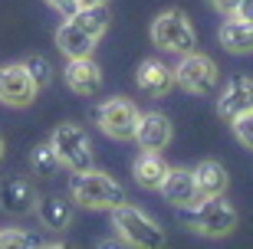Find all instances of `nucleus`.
Segmentation results:
<instances>
[{
  "mask_svg": "<svg viewBox=\"0 0 253 249\" xmlns=\"http://www.w3.org/2000/svg\"><path fill=\"white\" fill-rule=\"evenodd\" d=\"M37 216L46 230L63 233L73 223V203H66L63 197H43V200H37Z\"/></svg>",
  "mask_w": 253,
  "mask_h": 249,
  "instance_id": "nucleus-19",
  "label": "nucleus"
},
{
  "mask_svg": "<svg viewBox=\"0 0 253 249\" xmlns=\"http://www.w3.org/2000/svg\"><path fill=\"white\" fill-rule=\"evenodd\" d=\"M217 79H220V72H217V66L211 56L204 53H181V63L174 66V82L184 89V92L191 95H211L217 89Z\"/></svg>",
  "mask_w": 253,
  "mask_h": 249,
  "instance_id": "nucleus-5",
  "label": "nucleus"
},
{
  "mask_svg": "<svg viewBox=\"0 0 253 249\" xmlns=\"http://www.w3.org/2000/svg\"><path fill=\"white\" fill-rule=\"evenodd\" d=\"M135 180H138V187H145V190H158L161 180H165V174H168V164H165V157H161V151H141L138 157H135Z\"/></svg>",
  "mask_w": 253,
  "mask_h": 249,
  "instance_id": "nucleus-17",
  "label": "nucleus"
},
{
  "mask_svg": "<svg viewBox=\"0 0 253 249\" xmlns=\"http://www.w3.org/2000/svg\"><path fill=\"white\" fill-rule=\"evenodd\" d=\"M92 118L99 121V128H102L109 138H115V141L135 138V128H138V108H135L128 99L102 102L99 108H92Z\"/></svg>",
  "mask_w": 253,
  "mask_h": 249,
  "instance_id": "nucleus-7",
  "label": "nucleus"
},
{
  "mask_svg": "<svg viewBox=\"0 0 253 249\" xmlns=\"http://www.w3.org/2000/svg\"><path fill=\"white\" fill-rule=\"evenodd\" d=\"M37 82L33 75L27 72L23 63H10V66H0V102L10 105V108H27L33 105L37 99Z\"/></svg>",
  "mask_w": 253,
  "mask_h": 249,
  "instance_id": "nucleus-8",
  "label": "nucleus"
},
{
  "mask_svg": "<svg viewBox=\"0 0 253 249\" xmlns=\"http://www.w3.org/2000/svg\"><path fill=\"white\" fill-rule=\"evenodd\" d=\"M227 171L220 161H201L194 167V184H197V197H220L227 190Z\"/></svg>",
  "mask_w": 253,
  "mask_h": 249,
  "instance_id": "nucleus-18",
  "label": "nucleus"
},
{
  "mask_svg": "<svg viewBox=\"0 0 253 249\" xmlns=\"http://www.w3.org/2000/svg\"><path fill=\"white\" fill-rule=\"evenodd\" d=\"M112 226L119 230V236H122L125 243H131V246H145V249L165 246V230L151 220L148 213H141L138 207L119 203L112 210Z\"/></svg>",
  "mask_w": 253,
  "mask_h": 249,
  "instance_id": "nucleus-3",
  "label": "nucleus"
},
{
  "mask_svg": "<svg viewBox=\"0 0 253 249\" xmlns=\"http://www.w3.org/2000/svg\"><path fill=\"white\" fill-rule=\"evenodd\" d=\"M0 207L7 213H13V216L30 213L37 207V190H33L30 180H23V177H7V180L0 184Z\"/></svg>",
  "mask_w": 253,
  "mask_h": 249,
  "instance_id": "nucleus-14",
  "label": "nucleus"
},
{
  "mask_svg": "<svg viewBox=\"0 0 253 249\" xmlns=\"http://www.w3.org/2000/svg\"><path fill=\"white\" fill-rule=\"evenodd\" d=\"M135 82H138V89L145 95L161 99V95H168L171 85H174V69H168L161 59H145V63L138 66V72H135Z\"/></svg>",
  "mask_w": 253,
  "mask_h": 249,
  "instance_id": "nucleus-11",
  "label": "nucleus"
},
{
  "mask_svg": "<svg viewBox=\"0 0 253 249\" xmlns=\"http://www.w3.org/2000/svg\"><path fill=\"white\" fill-rule=\"evenodd\" d=\"M30 246H46L40 236H30L23 230H3L0 233V249H30Z\"/></svg>",
  "mask_w": 253,
  "mask_h": 249,
  "instance_id": "nucleus-22",
  "label": "nucleus"
},
{
  "mask_svg": "<svg viewBox=\"0 0 253 249\" xmlns=\"http://www.w3.org/2000/svg\"><path fill=\"white\" fill-rule=\"evenodd\" d=\"M27 72L33 75V82H37V89H43V85H49V79H53V66L43 59V56H27Z\"/></svg>",
  "mask_w": 253,
  "mask_h": 249,
  "instance_id": "nucleus-23",
  "label": "nucleus"
},
{
  "mask_svg": "<svg viewBox=\"0 0 253 249\" xmlns=\"http://www.w3.org/2000/svg\"><path fill=\"white\" fill-rule=\"evenodd\" d=\"M63 75H66V85H69L76 95H83V99H92V95L102 92V69L92 63V56L69 59Z\"/></svg>",
  "mask_w": 253,
  "mask_h": 249,
  "instance_id": "nucleus-10",
  "label": "nucleus"
},
{
  "mask_svg": "<svg viewBox=\"0 0 253 249\" xmlns=\"http://www.w3.org/2000/svg\"><path fill=\"white\" fill-rule=\"evenodd\" d=\"M135 141L141 144V151H165L171 141V121L158 111L138 115V128H135Z\"/></svg>",
  "mask_w": 253,
  "mask_h": 249,
  "instance_id": "nucleus-12",
  "label": "nucleus"
},
{
  "mask_svg": "<svg viewBox=\"0 0 253 249\" xmlns=\"http://www.w3.org/2000/svg\"><path fill=\"white\" fill-rule=\"evenodd\" d=\"M234 17H244V20H253V0H240V7H237Z\"/></svg>",
  "mask_w": 253,
  "mask_h": 249,
  "instance_id": "nucleus-27",
  "label": "nucleus"
},
{
  "mask_svg": "<svg viewBox=\"0 0 253 249\" xmlns=\"http://www.w3.org/2000/svg\"><path fill=\"white\" fill-rule=\"evenodd\" d=\"M211 7H214L217 13H224V17H234L237 7H240V0H211Z\"/></svg>",
  "mask_w": 253,
  "mask_h": 249,
  "instance_id": "nucleus-26",
  "label": "nucleus"
},
{
  "mask_svg": "<svg viewBox=\"0 0 253 249\" xmlns=\"http://www.w3.org/2000/svg\"><path fill=\"white\" fill-rule=\"evenodd\" d=\"M230 125H234V135H237V141H240L244 148H250V151H253V111H247V115L234 118Z\"/></svg>",
  "mask_w": 253,
  "mask_h": 249,
  "instance_id": "nucleus-24",
  "label": "nucleus"
},
{
  "mask_svg": "<svg viewBox=\"0 0 253 249\" xmlns=\"http://www.w3.org/2000/svg\"><path fill=\"white\" fill-rule=\"evenodd\" d=\"M53 151L59 154L69 171H85V167H92V141L85 135L83 125H73V121H66L53 131V138H49Z\"/></svg>",
  "mask_w": 253,
  "mask_h": 249,
  "instance_id": "nucleus-6",
  "label": "nucleus"
},
{
  "mask_svg": "<svg viewBox=\"0 0 253 249\" xmlns=\"http://www.w3.org/2000/svg\"><path fill=\"white\" fill-rule=\"evenodd\" d=\"M158 190L165 194V200L174 203V207H188V203L201 200V197H197V184H194V171H184V167H174V171L168 167V174H165Z\"/></svg>",
  "mask_w": 253,
  "mask_h": 249,
  "instance_id": "nucleus-13",
  "label": "nucleus"
},
{
  "mask_svg": "<svg viewBox=\"0 0 253 249\" xmlns=\"http://www.w3.org/2000/svg\"><path fill=\"white\" fill-rule=\"evenodd\" d=\"M92 3H105V0H79V7H92Z\"/></svg>",
  "mask_w": 253,
  "mask_h": 249,
  "instance_id": "nucleus-28",
  "label": "nucleus"
},
{
  "mask_svg": "<svg viewBox=\"0 0 253 249\" xmlns=\"http://www.w3.org/2000/svg\"><path fill=\"white\" fill-rule=\"evenodd\" d=\"M46 3H49L53 10H59L63 17H73L76 10H79V0H46Z\"/></svg>",
  "mask_w": 253,
  "mask_h": 249,
  "instance_id": "nucleus-25",
  "label": "nucleus"
},
{
  "mask_svg": "<svg viewBox=\"0 0 253 249\" xmlns=\"http://www.w3.org/2000/svg\"><path fill=\"white\" fill-rule=\"evenodd\" d=\"M178 220L188 226V230H197L201 236H211V240H220L227 233L237 230V210L220 197H201V203H188V207H178Z\"/></svg>",
  "mask_w": 253,
  "mask_h": 249,
  "instance_id": "nucleus-1",
  "label": "nucleus"
},
{
  "mask_svg": "<svg viewBox=\"0 0 253 249\" xmlns=\"http://www.w3.org/2000/svg\"><path fill=\"white\" fill-rule=\"evenodd\" d=\"M76 23V27H83L85 33H89V36H102L105 30H109V10H105V3H92V7H79L73 13V17H69Z\"/></svg>",
  "mask_w": 253,
  "mask_h": 249,
  "instance_id": "nucleus-20",
  "label": "nucleus"
},
{
  "mask_svg": "<svg viewBox=\"0 0 253 249\" xmlns=\"http://www.w3.org/2000/svg\"><path fill=\"white\" fill-rule=\"evenodd\" d=\"M56 46L63 49V56H69V59H79V56H92L95 36H89L83 27H76L73 20H66L63 27L56 30Z\"/></svg>",
  "mask_w": 253,
  "mask_h": 249,
  "instance_id": "nucleus-16",
  "label": "nucleus"
},
{
  "mask_svg": "<svg viewBox=\"0 0 253 249\" xmlns=\"http://www.w3.org/2000/svg\"><path fill=\"white\" fill-rule=\"evenodd\" d=\"M220 46H224L227 53H237V56L253 53V20L230 17L224 27H220Z\"/></svg>",
  "mask_w": 253,
  "mask_h": 249,
  "instance_id": "nucleus-15",
  "label": "nucleus"
},
{
  "mask_svg": "<svg viewBox=\"0 0 253 249\" xmlns=\"http://www.w3.org/2000/svg\"><path fill=\"white\" fill-rule=\"evenodd\" d=\"M151 43L168 53H191L197 46V33L184 10H165L151 20Z\"/></svg>",
  "mask_w": 253,
  "mask_h": 249,
  "instance_id": "nucleus-4",
  "label": "nucleus"
},
{
  "mask_svg": "<svg viewBox=\"0 0 253 249\" xmlns=\"http://www.w3.org/2000/svg\"><path fill=\"white\" fill-rule=\"evenodd\" d=\"M69 194L79 207L85 210H115L119 203H125V190L122 184L109 177L105 171H73V180H69Z\"/></svg>",
  "mask_w": 253,
  "mask_h": 249,
  "instance_id": "nucleus-2",
  "label": "nucleus"
},
{
  "mask_svg": "<svg viewBox=\"0 0 253 249\" xmlns=\"http://www.w3.org/2000/svg\"><path fill=\"white\" fill-rule=\"evenodd\" d=\"M0 161H3V138H0Z\"/></svg>",
  "mask_w": 253,
  "mask_h": 249,
  "instance_id": "nucleus-29",
  "label": "nucleus"
},
{
  "mask_svg": "<svg viewBox=\"0 0 253 249\" xmlns=\"http://www.w3.org/2000/svg\"><path fill=\"white\" fill-rule=\"evenodd\" d=\"M30 167H33V174L37 177H53L63 167L59 154L53 151V144H37V148L30 151Z\"/></svg>",
  "mask_w": 253,
  "mask_h": 249,
  "instance_id": "nucleus-21",
  "label": "nucleus"
},
{
  "mask_svg": "<svg viewBox=\"0 0 253 249\" xmlns=\"http://www.w3.org/2000/svg\"><path fill=\"white\" fill-rule=\"evenodd\" d=\"M247 111H253V79L250 75H234L227 82V89L220 92V99H217V115L234 121Z\"/></svg>",
  "mask_w": 253,
  "mask_h": 249,
  "instance_id": "nucleus-9",
  "label": "nucleus"
}]
</instances>
